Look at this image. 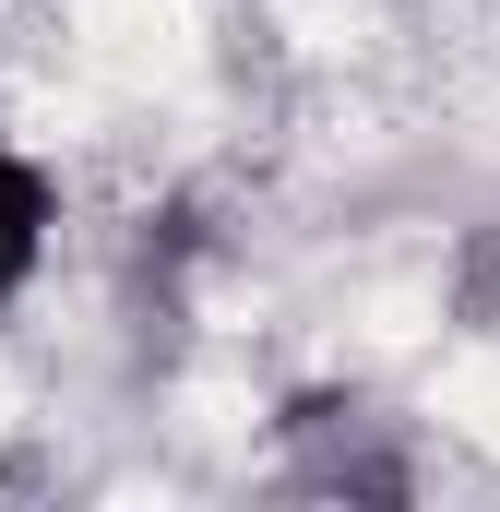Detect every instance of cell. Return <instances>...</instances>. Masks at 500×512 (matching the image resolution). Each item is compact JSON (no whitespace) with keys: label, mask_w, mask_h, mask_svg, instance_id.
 Instances as JSON below:
<instances>
[{"label":"cell","mask_w":500,"mask_h":512,"mask_svg":"<svg viewBox=\"0 0 500 512\" xmlns=\"http://www.w3.org/2000/svg\"><path fill=\"white\" fill-rule=\"evenodd\" d=\"M36 251H48V179H36V167L0 143V298L36 274Z\"/></svg>","instance_id":"1"}]
</instances>
